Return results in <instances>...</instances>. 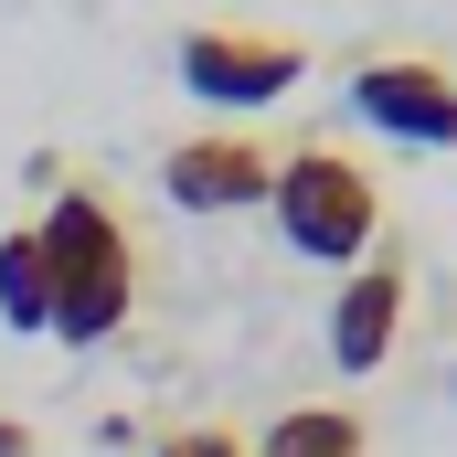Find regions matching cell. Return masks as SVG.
<instances>
[{"instance_id":"6da1fadb","label":"cell","mask_w":457,"mask_h":457,"mask_svg":"<svg viewBox=\"0 0 457 457\" xmlns=\"http://www.w3.org/2000/svg\"><path fill=\"white\" fill-rule=\"evenodd\" d=\"M32 234H43V277H54V341L64 351L117 341L138 320V234L117 224V203L96 181H54Z\"/></svg>"},{"instance_id":"277c9868","label":"cell","mask_w":457,"mask_h":457,"mask_svg":"<svg viewBox=\"0 0 457 457\" xmlns=\"http://www.w3.org/2000/svg\"><path fill=\"white\" fill-rule=\"evenodd\" d=\"M351 117L383 128L394 149H457V75L426 54H372L351 64Z\"/></svg>"},{"instance_id":"8fae6325","label":"cell","mask_w":457,"mask_h":457,"mask_svg":"<svg viewBox=\"0 0 457 457\" xmlns=\"http://www.w3.org/2000/svg\"><path fill=\"white\" fill-rule=\"evenodd\" d=\"M447 383H457V372H447Z\"/></svg>"},{"instance_id":"8992f818","label":"cell","mask_w":457,"mask_h":457,"mask_svg":"<svg viewBox=\"0 0 457 457\" xmlns=\"http://www.w3.org/2000/svg\"><path fill=\"white\" fill-rule=\"evenodd\" d=\"M160 192L181 213H245L277 192V149L245 138V128H203V138H170L160 149Z\"/></svg>"},{"instance_id":"5b68a950","label":"cell","mask_w":457,"mask_h":457,"mask_svg":"<svg viewBox=\"0 0 457 457\" xmlns=\"http://www.w3.org/2000/svg\"><path fill=\"white\" fill-rule=\"evenodd\" d=\"M404 309H415V266H404V245H372V255L341 277V298H330V361H341L351 383L394 361Z\"/></svg>"},{"instance_id":"3957f363","label":"cell","mask_w":457,"mask_h":457,"mask_svg":"<svg viewBox=\"0 0 457 457\" xmlns=\"http://www.w3.org/2000/svg\"><path fill=\"white\" fill-rule=\"evenodd\" d=\"M309 75V54L287 43V32H234V21H203V32H181V86L203 96V107H277L287 86Z\"/></svg>"},{"instance_id":"ba28073f","label":"cell","mask_w":457,"mask_h":457,"mask_svg":"<svg viewBox=\"0 0 457 457\" xmlns=\"http://www.w3.org/2000/svg\"><path fill=\"white\" fill-rule=\"evenodd\" d=\"M255 457H372V436H361L351 404H287V415L255 436Z\"/></svg>"},{"instance_id":"52a82bcc","label":"cell","mask_w":457,"mask_h":457,"mask_svg":"<svg viewBox=\"0 0 457 457\" xmlns=\"http://www.w3.org/2000/svg\"><path fill=\"white\" fill-rule=\"evenodd\" d=\"M0 330H21V341L54 330V277H43V234L32 224L0 234Z\"/></svg>"},{"instance_id":"9c48e42d","label":"cell","mask_w":457,"mask_h":457,"mask_svg":"<svg viewBox=\"0 0 457 457\" xmlns=\"http://www.w3.org/2000/svg\"><path fill=\"white\" fill-rule=\"evenodd\" d=\"M149 457H255V447H245L234 426H170V436H160Z\"/></svg>"},{"instance_id":"30bf717a","label":"cell","mask_w":457,"mask_h":457,"mask_svg":"<svg viewBox=\"0 0 457 457\" xmlns=\"http://www.w3.org/2000/svg\"><path fill=\"white\" fill-rule=\"evenodd\" d=\"M0 457H43V436H32L21 415H0Z\"/></svg>"},{"instance_id":"7a4b0ae2","label":"cell","mask_w":457,"mask_h":457,"mask_svg":"<svg viewBox=\"0 0 457 457\" xmlns=\"http://www.w3.org/2000/svg\"><path fill=\"white\" fill-rule=\"evenodd\" d=\"M266 213L287 234V255H309V266H361V255L383 245V181H372L351 149H330V138H298V149H277Z\"/></svg>"}]
</instances>
